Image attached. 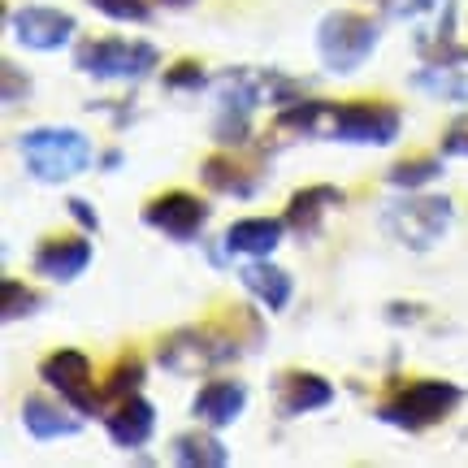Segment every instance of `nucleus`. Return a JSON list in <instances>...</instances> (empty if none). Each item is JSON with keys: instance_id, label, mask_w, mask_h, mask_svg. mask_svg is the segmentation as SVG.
I'll list each match as a JSON object with an SVG mask.
<instances>
[{"instance_id": "obj_10", "label": "nucleus", "mask_w": 468, "mask_h": 468, "mask_svg": "<svg viewBox=\"0 0 468 468\" xmlns=\"http://www.w3.org/2000/svg\"><path fill=\"white\" fill-rule=\"evenodd\" d=\"M208 204L200 196H191V191H161V196H152L144 204V226L152 230L169 234V239H178V243H191V239H200V230L208 226Z\"/></svg>"}, {"instance_id": "obj_27", "label": "nucleus", "mask_w": 468, "mask_h": 468, "mask_svg": "<svg viewBox=\"0 0 468 468\" xmlns=\"http://www.w3.org/2000/svg\"><path fill=\"white\" fill-rule=\"evenodd\" d=\"M161 83H165L169 91H200V87L208 83V74H204L200 61H178L174 69H165Z\"/></svg>"}, {"instance_id": "obj_23", "label": "nucleus", "mask_w": 468, "mask_h": 468, "mask_svg": "<svg viewBox=\"0 0 468 468\" xmlns=\"http://www.w3.org/2000/svg\"><path fill=\"white\" fill-rule=\"evenodd\" d=\"M442 178V161L438 156H403L395 165L386 169V183L399 186V191H420V186H430Z\"/></svg>"}, {"instance_id": "obj_11", "label": "nucleus", "mask_w": 468, "mask_h": 468, "mask_svg": "<svg viewBox=\"0 0 468 468\" xmlns=\"http://www.w3.org/2000/svg\"><path fill=\"white\" fill-rule=\"evenodd\" d=\"M9 31H14V39L22 44V48L57 52V48H66L69 39H74L79 22H74V14L52 9V5H22V9L9 14Z\"/></svg>"}, {"instance_id": "obj_15", "label": "nucleus", "mask_w": 468, "mask_h": 468, "mask_svg": "<svg viewBox=\"0 0 468 468\" xmlns=\"http://www.w3.org/2000/svg\"><path fill=\"white\" fill-rule=\"evenodd\" d=\"M79 408H69L61 395L48 399V395H27L22 399V425H27V434L39 438V442H52V438H69L83 430V420L74 417Z\"/></svg>"}, {"instance_id": "obj_26", "label": "nucleus", "mask_w": 468, "mask_h": 468, "mask_svg": "<svg viewBox=\"0 0 468 468\" xmlns=\"http://www.w3.org/2000/svg\"><path fill=\"white\" fill-rule=\"evenodd\" d=\"M87 5L113 22H148L152 17V0H87Z\"/></svg>"}, {"instance_id": "obj_19", "label": "nucleus", "mask_w": 468, "mask_h": 468, "mask_svg": "<svg viewBox=\"0 0 468 468\" xmlns=\"http://www.w3.org/2000/svg\"><path fill=\"white\" fill-rule=\"evenodd\" d=\"M239 282L251 291V300L265 303L269 313H282L291 295H295V282H291V273L282 265H269L265 256H256L251 265L239 269Z\"/></svg>"}, {"instance_id": "obj_30", "label": "nucleus", "mask_w": 468, "mask_h": 468, "mask_svg": "<svg viewBox=\"0 0 468 468\" xmlns=\"http://www.w3.org/2000/svg\"><path fill=\"white\" fill-rule=\"evenodd\" d=\"M66 208H69V218L79 221V226H83L87 234H96V230H101V218H96V208H91L87 200H79V196H74V200H66Z\"/></svg>"}, {"instance_id": "obj_31", "label": "nucleus", "mask_w": 468, "mask_h": 468, "mask_svg": "<svg viewBox=\"0 0 468 468\" xmlns=\"http://www.w3.org/2000/svg\"><path fill=\"white\" fill-rule=\"evenodd\" d=\"M122 161H126V156H122V148H109V152L101 156V165H104V169H117Z\"/></svg>"}, {"instance_id": "obj_3", "label": "nucleus", "mask_w": 468, "mask_h": 468, "mask_svg": "<svg viewBox=\"0 0 468 468\" xmlns=\"http://www.w3.org/2000/svg\"><path fill=\"white\" fill-rule=\"evenodd\" d=\"M460 403H464V390L455 382H447V378H417V382L395 386V395L378 403V420L395 425L403 434H420L430 425H442Z\"/></svg>"}, {"instance_id": "obj_6", "label": "nucleus", "mask_w": 468, "mask_h": 468, "mask_svg": "<svg viewBox=\"0 0 468 468\" xmlns=\"http://www.w3.org/2000/svg\"><path fill=\"white\" fill-rule=\"evenodd\" d=\"M455 221V204L447 196H403V200L386 204L382 230L412 251L438 248Z\"/></svg>"}, {"instance_id": "obj_32", "label": "nucleus", "mask_w": 468, "mask_h": 468, "mask_svg": "<svg viewBox=\"0 0 468 468\" xmlns=\"http://www.w3.org/2000/svg\"><path fill=\"white\" fill-rule=\"evenodd\" d=\"M165 9H186V5H196V0H161Z\"/></svg>"}, {"instance_id": "obj_28", "label": "nucleus", "mask_w": 468, "mask_h": 468, "mask_svg": "<svg viewBox=\"0 0 468 468\" xmlns=\"http://www.w3.org/2000/svg\"><path fill=\"white\" fill-rule=\"evenodd\" d=\"M442 156H460L468 161V117H455L447 134H442Z\"/></svg>"}, {"instance_id": "obj_1", "label": "nucleus", "mask_w": 468, "mask_h": 468, "mask_svg": "<svg viewBox=\"0 0 468 468\" xmlns=\"http://www.w3.org/2000/svg\"><path fill=\"white\" fill-rule=\"evenodd\" d=\"M17 152H22V165L31 178L39 183H69L91 169L96 148L79 126H35V131L17 134Z\"/></svg>"}, {"instance_id": "obj_8", "label": "nucleus", "mask_w": 468, "mask_h": 468, "mask_svg": "<svg viewBox=\"0 0 468 468\" xmlns=\"http://www.w3.org/2000/svg\"><path fill=\"white\" fill-rule=\"evenodd\" d=\"M403 131L399 104L390 101H335L330 104V134L338 144H360V148H390Z\"/></svg>"}, {"instance_id": "obj_2", "label": "nucleus", "mask_w": 468, "mask_h": 468, "mask_svg": "<svg viewBox=\"0 0 468 468\" xmlns=\"http://www.w3.org/2000/svg\"><path fill=\"white\" fill-rule=\"evenodd\" d=\"M239 338H234L230 321H208V325H183L156 343V365L174 373V378H191V373H204V368H218L239 360Z\"/></svg>"}, {"instance_id": "obj_18", "label": "nucleus", "mask_w": 468, "mask_h": 468, "mask_svg": "<svg viewBox=\"0 0 468 468\" xmlns=\"http://www.w3.org/2000/svg\"><path fill=\"white\" fill-rule=\"evenodd\" d=\"M343 204V191L330 183H313V186H300L291 200H286V226L300 234V239H313V234L321 230V221H325V213L330 208H338Z\"/></svg>"}, {"instance_id": "obj_5", "label": "nucleus", "mask_w": 468, "mask_h": 468, "mask_svg": "<svg viewBox=\"0 0 468 468\" xmlns=\"http://www.w3.org/2000/svg\"><path fill=\"white\" fill-rule=\"evenodd\" d=\"M378 39L382 27L356 9H335L317 22V57L330 74H356L378 52Z\"/></svg>"}, {"instance_id": "obj_12", "label": "nucleus", "mask_w": 468, "mask_h": 468, "mask_svg": "<svg viewBox=\"0 0 468 468\" xmlns=\"http://www.w3.org/2000/svg\"><path fill=\"white\" fill-rule=\"evenodd\" d=\"M91 265V239L83 234H52L44 239L31 256V269L48 282H74L83 269Z\"/></svg>"}, {"instance_id": "obj_14", "label": "nucleus", "mask_w": 468, "mask_h": 468, "mask_svg": "<svg viewBox=\"0 0 468 468\" xmlns=\"http://www.w3.org/2000/svg\"><path fill=\"white\" fill-rule=\"evenodd\" d=\"M243 408H248V386L239 382V378H213V382H204L196 390V399H191V412L200 425L208 430H226L234 420L243 417Z\"/></svg>"}, {"instance_id": "obj_7", "label": "nucleus", "mask_w": 468, "mask_h": 468, "mask_svg": "<svg viewBox=\"0 0 468 468\" xmlns=\"http://www.w3.org/2000/svg\"><path fill=\"white\" fill-rule=\"evenodd\" d=\"M399 17L417 27L412 44L425 66H468V48L455 39V0H403Z\"/></svg>"}, {"instance_id": "obj_17", "label": "nucleus", "mask_w": 468, "mask_h": 468, "mask_svg": "<svg viewBox=\"0 0 468 468\" xmlns=\"http://www.w3.org/2000/svg\"><path fill=\"white\" fill-rule=\"evenodd\" d=\"M291 230L286 218H239L226 226L221 234V248L230 251V256H269V251L282 243V234Z\"/></svg>"}, {"instance_id": "obj_25", "label": "nucleus", "mask_w": 468, "mask_h": 468, "mask_svg": "<svg viewBox=\"0 0 468 468\" xmlns=\"http://www.w3.org/2000/svg\"><path fill=\"white\" fill-rule=\"evenodd\" d=\"M35 308H39V295H35L27 282H17V278H5V282H0V317L5 321L31 317Z\"/></svg>"}, {"instance_id": "obj_9", "label": "nucleus", "mask_w": 468, "mask_h": 468, "mask_svg": "<svg viewBox=\"0 0 468 468\" xmlns=\"http://www.w3.org/2000/svg\"><path fill=\"white\" fill-rule=\"evenodd\" d=\"M39 378L44 386H52L69 408H79L83 417L91 412H101V390H91V360H87V351L79 347H57L48 351L44 360H39Z\"/></svg>"}, {"instance_id": "obj_24", "label": "nucleus", "mask_w": 468, "mask_h": 468, "mask_svg": "<svg viewBox=\"0 0 468 468\" xmlns=\"http://www.w3.org/2000/svg\"><path fill=\"white\" fill-rule=\"evenodd\" d=\"M139 386H144V360H139V356H122L113 365V373L104 378L101 399L117 403V399H126V395H139Z\"/></svg>"}, {"instance_id": "obj_4", "label": "nucleus", "mask_w": 468, "mask_h": 468, "mask_svg": "<svg viewBox=\"0 0 468 468\" xmlns=\"http://www.w3.org/2000/svg\"><path fill=\"white\" fill-rule=\"evenodd\" d=\"M161 66V52L148 39H126V35H109V39H83L74 48V69L101 83H139Z\"/></svg>"}, {"instance_id": "obj_20", "label": "nucleus", "mask_w": 468, "mask_h": 468, "mask_svg": "<svg viewBox=\"0 0 468 468\" xmlns=\"http://www.w3.org/2000/svg\"><path fill=\"white\" fill-rule=\"evenodd\" d=\"M200 178L208 191H218V196H234V200H251L256 196V178H251V169H243L239 161H230L226 152L218 156H208L200 165Z\"/></svg>"}, {"instance_id": "obj_22", "label": "nucleus", "mask_w": 468, "mask_h": 468, "mask_svg": "<svg viewBox=\"0 0 468 468\" xmlns=\"http://www.w3.org/2000/svg\"><path fill=\"white\" fill-rule=\"evenodd\" d=\"M408 83H412V91H425L430 101H452V104L468 101V79L460 74V66H425Z\"/></svg>"}, {"instance_id": "obj_16", "label": "nucleus", "mask_w": 468, "mask_h": 468, "mask_svg": "<svg viewBox=\"0 0 468 468\" xmlns=\"http://www.w3.org/2000/svg\"><path fill=\"white\" fill-rule=\"evenodd\" d=\"M325 403H335V386L325 382L313 368H291L278 382V412L282 417H303V412H317Z\"/></svg>"}, {"instance_id": "obj_21", "label": "nucleus", "mask_w": 468, "mask_h": 468, "mask_svg": "<svg viewBox=\"0 0 468 468\" xmlns=\"http://www.w3.org/2000/svg\"><path fill=\"white\" fill-rule=\"evenodd\" d=\"M174 460L186 468H226L230 464V447H221L218 434L186 430V434L174 438Z\"/></svg>"}, {"instance_id": "obj_29", "label": "nucleus", "mask_w": 468, "mask_h": 468, "mask_svg": "<svg viewBox=\"0 0 468 468\" xmlns=\"http://www.w3.org/2000/svg\"><path fill=\"white\" fill-rule=\"evenodd\" d=\"M27 96H31V79H27V74L17 79V66L5 61V104H22Z\"/></svg>"}, {"instance_id": "obj_13", "label": "nucleus", "mask_w": 468, "mask_h": 468, "mask_svg": "<svg viewBox=\"0 0 468 468\" xmlns=\"http://www.w3.org/2000/svg\"><path fill=\"white\" fill-rule=\"evenodd\" d=\"M104 430L113 438V447L139 452V447H148L152 434H156V408H152L144 395H126V399H117L113 408L104 412Z\"/></svg>"}]
</instances>
